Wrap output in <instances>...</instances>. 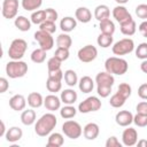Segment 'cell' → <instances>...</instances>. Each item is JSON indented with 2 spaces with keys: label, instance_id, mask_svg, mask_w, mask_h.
Masks as SVG:
<instances>
[{
  "label": "cell",
  "instance_id": "cell-1",
  "mask_svg": "<svg viewBox=\"0 0 147 147\" xmlns=\"http://www.w3.org/2000/svg\"><path fill=\"white\" fill-rule=\"evenodd\" d=\"M56 124H57V118L54 114H52V113L44 114L36 122L34 132L39 137H46L53 131V129L56 126Z\"/></svg>",
  "mask_w": 147,
  "mask_h": 147
},
{
  "label": "cell",
  "instance_id": "cell-2",
  "mask_svg": "<svg viewBox=\"0 0 147 147\" xmlns=\"http://www.w3.org/2000/svg\"><path fill=\"white\" fill-rule=\"evenodd\" d=\"M96 92L101 98H107L110 95L111 87L115 83V78L111 74L107 71H101L95 76Z\"/></svg>",
  "mask_w": 147,
  "mask_h": 147
},
{
  "label": "cell",
  "instance_id": "cell-3",
  "mask_svg": "<svg viewBox=\"0 0 147 147\" xmlns=\"http://www.w3.org/2000/svg\"><path fill=\"white\" fill-rule=\"evenodd\" d=\"M105 68H106V71L111 75L122 76L127 71L129 64H127L126 60H124L119 56H111L106 60Z\"/></svg>",
  "mask_w": 147,
  "mask_h": 147
},
{
  "label": "cell",
  "instance_id": "cell-4",
  "mask_svg": "<svg viewBox=\"0 0 147 147\" xmlns=\"http://www.w3.org/2000/svg\"><path fill=\"white\" fill-rule=\"evenodd\" d=\"M28 72V64L21 60H11L6 64V74L9 78H21Z\"/></svg>",
  "mask_w": 147,
  "mask_h": 147
},
{
  "label": "cell",
  "instance_id": "cell-5",
  "mask_svg": "<svg viewBox=\"0 0 147 147\" xmlns=\"http://www.w3.org/2000/svg\"><path fill=\"white\" fill-rule=\"evenodd\" d=\"M26 48H28V44L24 39L21 38L14 39L8 48V56L11 60H21L24 56Z\"/></svg>",
  "mask_w": 147,
  "mask_h": 147
},
{
  "label": "cell",
  "instance_id": "cell-6",
  "mask_svg": "<svg viewBox=\"0 0 147 147\" xmlns=\"http://www.w3.org/2000/svg\"><path fill=\"white\" fill-rule=\"evenodd\" d=\"M134 49V41L131 38H123L121 40H118L117 42L114 44L111 51L115 55H126L130 54L131 52H133Z\"/></svg>",
  "mask_w": 147,
  "mask_h": 147
},
{
  "label": "cell",
  "instance_id": "cell-7",
  "mask_svg": "<svg viewBox=\"0 0 147 147\" xmlns=\"http://www.w3.org/2000/svg\"><path fill=\"white\" fill-rule=\"evenodd\" d=\"M102 103L101 100L98 96H88L85 100H83L79 105H78V111H80L82 114H87L91 111H98L101 108Z\"/></svg>",
  "mask_w": 147,
  "mask_h": 147
},
{
  "label": "cell",
  "instance_id": "cell-8",
  "mask_svg": "<svg viewBox=\"0 0 147 147\" xmlns=\"http://www.w3.org/2000/svg\"><path fill=\"white\" fill-rule=\"evenodd\" d=\"M62 132L64 133L65 137H68L70 139H78L83 133V129L78 122L69 119V121H65L63 123Z\"/></svg>",
  "mask_w": 147,
  "mask_h": 147
},
{
  "label": "cell",
  "instance_id": "cell-9",
  "mask_svg": "<svg viewBox=\"0 0 147 147\" xmlns=\"http://www.w3.org/2000/svg\"><path fill=\"white\" fill-rule=\"evenodd\" d=\"M34 40L39 44V47L45 49L46 52L52 49L54 46V38L52 37V34L42 30H38L34 33Z\"/></svg>",
  "mask_w": 147,
  "mask_h": 147
},
{
  "label": "cell",
  "instance_id": "cell-10",
  "mask_svg": "<svg viewBox=\"0 0 147 147\" xmlns=\"http://www.w3.org/2000/svg\"><path fill=\"white\" fill-rule=\"evenodd\" d=\"M77 56H78V59H79L80 62L88 63V62H92V61H94L96 59V56H98V49L93 45H86V46L82 47L78 51Z\"/></svg>",
  "mask_w": 147,
  "mask_h": 147
},
{
  "label": "cell",
  "instance_id": "cell-11",
  "mask_svg": "<svg viewBox=\"0 0 147 147\" xmlns=\"http://www.w3.org/2000/svg\"><path fill=\"white\" fill-rule=\"evenodd\" d=\"M18 11V0H3L2 1V16L5 18H14L16 17Z\"/></svg>",
  "mask_w": 147,
  "mask_h": 147
},
{
  "label": "cell",
  "instance_id": "cell-12",
  "mask_svg": "<svg viewBox=\"0 0 147 147\" xmlns=\"http://www.w3.org/2000/svg\"><path fill=\"white\" fill-rule=\"evenodd\" d=\"M122 141H123V145L124 146H127V147H131V146H134L138 141V132L136 129L133 127H127L123 131L122 133Z\"/></svg>",
  "mask_w": 147,
  "mask_h": 147
},
{
  "label": "cell",
  "instance_id": "cell-13",
  "mask_svg": "<svg viewBox=\"0 0 147 147\" xmlns=\"http://www.w3.org/2000/svg\"><path fill=\"white\" fill-rule=\"evenodd\" d=\"M115 122L119 126H129L131 123H133V115L129 110H121L115 116Z\"/></svg>",
  "mask_w": 147,
  "mask_h": 147
},
{
  "label": "cell",
  "instance_id": "cell-14",
  "mask_svg": "<svg viewBox=\"0 0 147 147\" xmlns=\"http://www.w3.org/2000/svg\"><path fill=\"white\" fill-rule=\"evenodd\" d=\"M26 99L22 94H15L9 99V107L15 111H22L25 109Z\"/></svg>",
  "mask_w": 147,
  "mask_h": 147
},
{
  "label": "cell",
  "instance_id": "cell-15",
  "mask_svg": "<svg viewBox=\"0 0 147 147\" xmlns=\"http://www.w3.org/2000/svg\"><path fill=\"white\" fill-rule=\"evenodd\" d=\"M99 133H100V129L96 123H87L83 129L84 138L87 140H94L95 138H98Z\"/></svg>",
  "mask_w": 147,
  "mask_h": 147
},
{
  "label": "cell",
  "instance_id": "cell-16",
  "mask_svg": "<svg viewBox=\"0 0 147 147\" xmlns=\"http://www.w3.org/2000/svg\"><path fill=\"white\" fill-rule=\"evenodd\" d=\"M113 16L118 23H122L129 18H132L131 14L129 13V10L123 5H118L113 9Z\"/></svg>",
  "mask_w": 147,
  "mask_h": 147
},
{
  "label": "cell",
  "instance_id": "cell-17",
  "mask_svg": "<svg viewBox=\"0 0 147 147\" xmlns=\"http://www.w3.org/2000/svg\"><path fill=\"white\" fill-rule=\"evenodd\" d=\"M61 99L57 98L55 94H49L44 99V106L47 110L55 111L61 108Z\"/></svg>",
  "mask_w": 147,
  "mask_h": 147
},
{
  "label": "cell",
  "instance_id": "cell-18",
  "mask_svg": "<svg viewBox=\"0 0 147 147\" xmlns=\"http://www.w3.org/2000/svg\"><path fill=\"white\" fill-rule=\"evenodd\" d=\"M119 29H121V32L124 34V36H133L136 33V30H137V24L134 22L133 18H129L122 23H119Z\"/></svg>",
  "mask_w": 147,
  "mask_h": 147
},
{
  "label": "cell",
  "instance_id": "cell-19",
  "mask_svg": "<svg viewBox=\"0 0 147 147\" xmlns=\"http://www.w3.org/2000/svg\"><path fill=\"white\" fill-rule=\"evenodd\" d=\"M77 92L72 88H67V90H63L61 92V101L64 103V105H74L76 101H77Z\"/></svg>",
  "mask_w": 147,
  "mask_h": 147
},
{
  "label": "cell",
  "instance_id": "cell-20",
  "mask_svg": "<svg viewBox=\"0 0 147 147\" xmlns=\"http://www.w3.org/2000/svg\"><path fill=\"white\" fill-rule=\"evenodd\" d=\"M75 17L80 23H88L92 20V13L86 7H78L75 11Z\"/></svg>",
  "mask_w": 147,
  "mask_h": 147
},
{
  "label": "cell",
  "instance_id": "cell-21",
  "mask_svg": "<svg viewBox=\"0 0 147 147\" xmlns=\"http://www.w3.org/2000/svg\"><path fill=\"white\" fill-rule=\"evenodd\" d=\"M22 136H23L22 129H20L18 126H11L7 130L5 138L8 142H16L22 138Z\"/></svg>",
  "mask_w": 147,
  "mask_h": 147
},
{
  "label": "cell",
  "instance_id": "cell-22",
  "mask_svg": "<svg viewBox=\"0 0 147 147\" xmlns=\"http://www.w3.org/2000/svg\"><path fill=\"white\" fill-rule=\"evenodd\" d=\"M76 26H77V20L74 18V17H71V16H65L60 22L61 30L63 32H67V33L74 31L76 29Z\"/></svg>",
  "mask_w": 147,
  "mask_h": 147
},
{
  "label": "cell",
  "instance_id": "cell-23",
  "mask_svg": "<svg viewBox=\"0 0 147 147\" xmlns=\"http://www.w3.org/2000/svg\"><path fill=\"white\" fill-rule=\"evenodd\" d=\"M78 87L83 93H90L94 88V80L90 76H83L78 80Z\"/></svg>",
  "mask_w": 147,
  "mask_h": 147
},
{
  "label": "cell",
  "instance_id": "cell-24",
  "mask_svg": "<svg viewBox=\"0 0 147 147\" xmlns=\"http://www.w3.org/2000/svg\"><path fill=\"white\" fill-rule=\"evenodd\" d=\"M28 105L31 107V108H39L44 105V98L40 93L38 92H31L29 95H28Z\"/></svg>",
  "mask_w": 147,
  "mask_h": 147
},
{
  "label": "cell",
  "instance_id": "cell-25",
  "mask_svg": "<svg viewBox=\"0 0 147 147\" xmlns=\"http://www.w3.org/2000/svg\"><path fill=\"white\" fill-rule=\"evenodd\" d=\"M110 16V9L107 5H99L94 9V17L100 22L103 20L109 18Z\"/></svg>",
  "mask_w": 147,
  "mask_h": 147
},
{
  "label": "cell",
  "instance_id": "cell-26",
  "mask_svg": "<svg viewBox=\"0 0 147 147\" xmlns=\"http://www.w3.org/2000/svg\"><path fill=\"white\" fill-rule=\"evenodd\" d=\"M36 117H37L36 111L32 108L31 109H26V110H23L22 114H21V122L24 125L29 126V125H32L36 122Z\"/></svg>",
  "mask_w": 147,
  "mask_h": 147
},
{
  "label": "cell",
  "instance_id": "cell-27",
  "mask_svg": "<svg viewBox=\"0 0 147 147\" xmlns=\"http://www.w3.org/2000/svg\"><path fill=\"white\" fill-rule=\"evenodd\" d=\"M31 21L28 18V17H25V16H17L16 18H15V21H14V24H15V26L20 30V31H23V32H25V31H29L30 29H31Z\"/></svg>",
  "mask_w": 147,
  "mask_h": 147
},
{
  "label": "cell",
  "instance_id": "cell-28",
  "mask_svg": "<svg viewBox=\"0 0 147 147\" xmlns=\"http://www.w3.org/2000/svg\"><path fill=\"white\" fill-rule=\"evenodd\" d=\"M64 144V138L61 133L59 132H54L51 133L47 140V146L48 147H61Z\"/></svg>",
  "mask_w": 147,
  "mask_h": 147
},
{
  "label": "cell",
  "instance_id": "cell-29",
  "mask_svg": "<svg viewBox=\"0 0 147 147\" xmlns=\"http://www.w3.org/2000/svg\"><path fill=\"white\" fill-rule=\"evenodd\" d=\"M99 28H100V31L102 33H106V34H110L113 36L114 32H115V24L111 20L107 18V20H103V21H100L99 22Z\"/></svg>",
  "mask_w": 147,
  "mask_h": 147
},
{
  "label": "cell",
  "instance_id": "cell-30",
  "mask_svg": "<svg viewBox=\"0 0 147 147\" xmlns=\"http://www.w3.org/2000/svg\"><path fill=\"white\" fill-rule=\"evenodd\" d=\"M56 45H57V47L70 48L71 45H72V39H71V37L67 32H62L56 38Z\"/></svg>",
  "mask_w": 147,
  "mask_h": 147
},
{
  "label": "cell",
  "instance_id": "cell-31",
  "mask_svg": "<svg viewBox=\"0 0 147 147\" xmlns=\"http://www.w3.org/2000/svg\"><path fill=\"white\" fill-rule=\"evenodd\" d=\"M63 78H64V82L68 86L70 87H74L76 84H78V77H77V74L76 71L71 70V69H68L64 71V75H63Z\"/></svg>",
  "mask_w": 147,
  "mask_h": 147
},
{
  "label": "cell",
  "instance_id": "cell-32",
  "mask_svg": "<svg viewBox=\"0 0 147 147\" xmlns=\"http://www.w3.org/2000/svg\"><path fill=\"white\" fill-rule=\"evenodd\" d=\"M42 0H22V7L24 10L33 11L41 7Z\"/></svg>",
  "mask_w": 147,
  "mask_h": 147
},
{
  "label": "cell",
  "instance_id": "cell-33",
  "mask_svg": "<svg viewBox=\"0 0 147 147\" xmlns=\"http://www.w3.org/2000/svg\"><path fill=\"white\" fill-rule=\"evenodd\" d=\"M76 114H77V109L71 105H67V106L60 108V115L64 119H70V118L75 117Z\"/></svg>",
  "mask_w": 147,
  "mask_h": 147
},
{
  "label": "cell",
  "instance_id": "cell-34",
  "mask_svg": "<svg viewBox=\"0 0 147 147\" xmlns=\"http://www.w3.org/2000/svg\"><path fill=\"white\" fill-rule=\"evenodd\" d=\"M96 42H98V45H99L100 47L107 48V47H109V46L113 45V36L106 34V33H102V32H101V33L98 36Z\"/></svg>",
  "mask_w": 147,
  "mask_h": 147
},
{
  "label": "cell",
  "instance_id": "cell-35",
  "mask_svg": "<svg viewBox=\"0 0 147 147\" xmlns=\"http://www.w3.org/2000/svg\"><path fill=\"white\" fill-rule=\"evenodd\" d=\"M31 61L34 63H42L46 60V51L42 48H37L31 53Z\"/></svg>",
  "mask_w": 147,
  "mask_h": 147
},
{
  "label": "cell",
  "instance_id": "cell-36",
  "mask_svg": "<svg viewBox=\"0 0 147 147\" xmlns=\"http://www.w3.org/2000/svg\"><path fill=\"white\" fill-rule=\"evenodd\" d=\"M46 88L52 92V93H56L59 91H61L62 88V83L61 80H57V79H53V78H47L46 80Z\"/></svg>",
  "mask_w": 147,
  "mask_h": 147
},
{
  "label": "cell",
  "instance_id": "cell-37",
  "mask_svg": "<svg viewBox=\"0 0 147 147\" xmlns=\"http://www.w3.org/2000/svg\"><path fill=\"white\" fill-rule=\"evenodd\" d=\"M125 101H126V99H125L123 95H121L119 93L116 92L115 94H113V95L110 96L109 103H110V106L114 107V108H119V107H122V106L125 103Z\"/></svg>",
  "mask_w": 147,
  "mask_h": 147
},
{
  "label": "cell",
  "instance_id": "cell-38",
  "mask_svg": "<svg viewBox=\"0 0 147 147\" xmlns=\"http://www.w3.org/2000/svg\"><path fill=\"white\" fill-rule=\"evenodd\" d=\"M45 21H46V11L45 10H34L31 14V22L33 24L40 25Z\"/></svg>",
  "mask_w": 147,
  "mask_h": 147
},
{
  "label": "cell",
  "instance_id": "cell-39",
  "mask_svg": "<svg viewBox=\"0 0 147 147\" xmlns=\"http://www.w3.org/2000/svg\"><path fill=\"white\" fill-rule=\"evenodd\" d=\"M136 56L140 60H147V42H141L136 48Z\"/></svg>",
  "mask_w": 147,
  "mask_h": 147
},
{
  "label": "cell",
  "instance_id": "cell-40",
  "mask_svg": "<svg viewBox=\"0 0 147 147\" xmlns=\"http://www.w3.org/2000/svg\"><path fill=\"white\" fill-rule=\"evenodd\" d=\"M39 30L46 31L52 34L56 31V24H55V22H52V21H45L39 25Z\"/></svg>",
  "mask_w": 147,
  "mask_h": 147
},
{
  "label": "cell",
  "instance_id": "cell-41",
  "mask_svg": "<svg viewBox=\"0 0 147 147\" xmlns=\"http://www.w3.org/2000/svg\"><path fill=\"white\" fill-rule=\"evenodd\" d=\"M69 55H70L69 48H64V47H57L56 51H55V54H54V56L56 59H59L60 61H62V62L65 61V60H68L69 59Z\"/></svg>",
  "mask_w": 147,
  "mask_h": 147
},
{
  "label": "cell",
  "instance_id": "cell-42",
  "mask_svg": "<svg viewBox=\"0 0 147 147\" xmlns=\"http://www.w3.org/2000/svg\"><path fill=\"white\" fill-rule=\"evenodd\" d=\"M117 93H119L125 99H127V98H130V95L132 93V88L127 83H122V84H119V86L117 88Z\"/></svg>",
  "mask_w": 147,
  "mask_h": 147
},
{
  "label": "cell",
  "instance_id": "cell-43",
  "mask_svg": "<svg viewBox=\"0 0 147 147\" xmlns=\"http://www.w3.org/2000/svg\"><path fill=\"white\" fill-rule=\"evenodd\" d=\"M133 123H134L137 126H139V127H145V126H147V115L137 113V115L133 116Z\"/></svg>",
  "mask_w": 147,
  "mask_h": 147
},
{
  "label": "cell",
  "instance_id": "cell-44",
  "mask_svg": "<svg viewBox=\"0 0 147 147\" xmlns=\"http://www.w3.org/2000/svg\"><path fill=\"white\" fill-rule=\"evenodd\" d=\"M61 63H62V61H60V60L56 59L55 56H52V57L47 61V69H48V71L61 69Z\"/></svg>",
  "mask_w": 147,
  "mask_h": 147
},
{
  "label": "cell",
  "instance_id": "cell-45",
  "mask_svg": "<svg viewBox=\"0 0 147 147\" xmlns=\"http://www.w3.org/2000/svg\"><path fill=\"white\" fill-rule=\"evenodd\" d=\"M136 15L141 20H147V5L140 3L136 7Z\"/></svg>",
  "mask_w": 147,
  "mask_h": 147
},
{
  "label": "cell",
  "instance_id": "cell-46",
  "mask_svg": "<svg viewBox=\"0 0 147 147\" xmlns=\"http://www.w3.org/2000/svg\"><path fill=\"white\" fill-rule=\"evenodd\" d=\"M45 11H46V21L56 22L57 17H59V14H57V11L55 9H53V8H46Z\"/></svg>",
  "mask_w": 147,
  "mask_h": 147
},
{
  "label": "cell",
  "instance_id": "cell-47",
  "mask_svg": "<svg viewBox=\"0 0 147 147\" xmlns=\"http://www.w3.org/2000/svg\"><path fill=\"white\" fill-rule=\"evenodd\" d=\"M106 147H122V144L119 142V140L115 136H111V137H109L107 139Z\"/></svg>",
  "mask_w": 147,
  "mask_h": 147
},
{
  "label": "cell",
  "instance_id": "cell-48",
  "mask_svg": "<svg viewBox=\"0 0 147 147\" xmlns=\"http://www.w3.org/2000/svg\"><path fill=\"white\" fill-rule=\"evenodd\" d=\"M63 75H64V72H63L61 69L48 71V77H49V78H53V79H57V80H62Z\"/></svg>",
  "mask_w": 147,
  "mask_h": 147
},
{
  "label": "cell",
  "instance_id": "cell-49",
  "mask_svg": "<svg viewBox=\"0 0 147 147\" xmlns=\"http://www.w3.org/2000/svg\"><path fill=\"white\" fill-rule=\"evenodd\" d=\"M138 95L139 98H141L142 100H147V83L141 84L138 87Z\"/></svg>",
  "mask_w": 147,
  "mask_h": 147
},
{
  "label": "cell",
  "instance_id": "cell-50",
  "mask_svg": "<svg viewBox=\"0 0 147 147\" xmlns=\"http://www.w3.org/2000/svg\"><path fill=\"white\" fill-rule=\"evenodd\" d=\"M136 110H137V113H139V114H145V115H147V101H141V102H139V103L137 105V107H136Z\"/></svg>",
  "mask_w": 147,
  "mask_h": 147
},
{
  "label": "cell",
  "instance_id": "cell-51",
  "mask_svg": "<svg viewBox=\"0 0 147 147\" xmlns=\"http://www.w3.org/2000/svg\"><path fill=\"white\" fill-rule=\"evenodd\" d=\"M9 87V84H8V80L7 78L5 77H1L0 78V93H5Z\"/></svg>",
  "mask_w": 147,
  "mask_h": 147
},
{
  "label": "cell",
  "instance_id": "cell-52",
  "mask_svg": "<svg viewBox=\"0 0 147 147\" xmlns=\"http://www.w3.org/2000/svg\"><path fill=\"white\" fill-rule=\"evenodd\" d=\"M140 69H141L142 72L147 74V60H142V62L140 64Z\"/></svg>",
  "mask_w": 147,
  "mask_h": 147
},
{
  "label": "cell",
  "instance_id": "cell-53",
  "mask_svg": "<svg viewBox=\"0 0 147 147\" xmlns=\"http://www.w3.org/2000/svg\"><path fill=\"white\" fill-rule=\"evenodd\" d=\"M6 132H7V131H6V126H5V123L1 121V131H0V136H1V137H2V136H5V134H6Z\"/></svg>",
  "mask_w": 147,
  "mask_h": 147
},
{
  "label": "cell",
  "instance_id": "cell-54",
  "mask_svg": "<svg viewBox=\"0 0 147 147\" xmlns=\"http://www.w3.org/2000/svg\"><path fill=\"white\" fill-rule=\"evenodd\" d=\"M137 144H138V146H146L147 147V141L146 140H139V141H137Z\"/></svg>",
  "mask_w": 147,
  "mask_h": 147
},
{
  "label": "cell",
  "instance_id": "cell-55",
  "mask_svg": "<svg viewBox=\"0 0 147 147\" xmlns=\"http://www.w3.org/2000/svg\"><path fill=\"white\" fill-rule=\"evenodd\" d=\"M118 5H125L126 2H129V0H115Z\"/></svg>",
  "mask_w": 147,
  "mask_h": 147
},
{
  "label": "cell",
  "instance_id": "cell-56",
  "mask_svg": "<svg viewBox=\"0 0 147 147\" xmlns=\"http://www.w3.org/2000/svg\"><path fill=\"white\" fill-rule=\"evenodd\" d=\"M145 37H146V38H147V33H146V36H145Z\"/></svg>",
  "mask_w": 147,
  "mask_h": 147
}]
</instances>
